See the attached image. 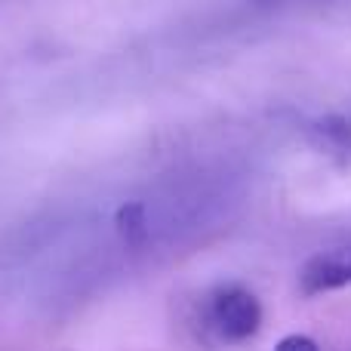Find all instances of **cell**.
Here are the masks:
<instances>
[{"label":"cell","mask_w":351,"mask_h":351,"mask_svg":"<svg viewBox=\"0 0 351 351\" xmlns=\"http://www.w3.org/2000/svg\"><path fill=\"white\" fill-rule=\"evenodd\" d=\"M302 293L305 296H317V293H333L342 287H351V241L339 243L333 250H324L315 259L305 262L302 274Z\"/></svg>","instance_id":"7a4b0ae2"},{"label":"cell","mask_w":351,"mask_h":351,"mask_svg":"<svg viewBox=\"0 0 351 351\" xmlns=\"http://www.w3.org/2000/svg\"><path fill=\"white\" fill-rule=\"evenodd\" d=\"M274 351H324L321 346H317L311 336H302V333H290L284 336V339L278 342V348Z\"/></svg>","instance_id":"3957f363"},{"label":"cell","mask_w":351,"mask_h":351,"mask_svg":"<svg viewBox=\"0 0 351 351\" xmlns=\"http://www.w3.org/2000/svg\"><path fill=\"white\" fill-rule=\"evenodd\" d=\"M200 317H204V327L219 342L241 346V342H250L262 330L265 311H262L259 296L250 287L228 280V284H216L204 296Z\"/></svg>","instance_id":"6da1fadb"}]
</instances>
